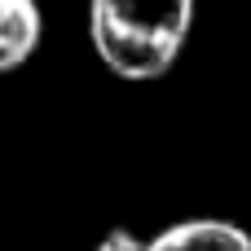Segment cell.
Wrapping results in <instances>:
<instances>
[{"mask_svg": "<svg viewBox=\"0 0 251 251\" xmlns=\"http://www.w3.org/2000/svg\"><path fill=\"white\" fill-rule=\"evenodd\" d=\"M97 251H146V243H137L128 229H110V234L97 243Z\"/></svg>", "mask_w": 251, "mask_h": 251, "instance_id": "cell-4", "label": "cell"}, {"mask_svg": "<svg viewBox=\"0 0 251 251\" xmlns=\"http://www.w3.org/2000/svg\"><path fill=\"white\" fill-rule=\"evenodd\" d=\"M194 0H88V40L119 79H159L176 66Z\"/></svg>", "mask_w": 251, "mask_h": 251, "instance_id": "cell-1", "label": "cell"}, {"mask_svg": "<svg viewBox=\"0 0 251 251\" xmlns=\"http://www.w3.org/2000/svg\"><path fill=\"white\" fill-rule=\"evenodd\" d=\"M44 18L35 0H0V66L18 71L40 44Z\"/></svg>", "mask_w": 251, "mask_h": 251, "instance_id": "cell-3", "label": "cell"}, {"mask_svg": "<svg viewBox=\"0 0 251 251\" xmlns=\"http://www.w3.org/2000/svg\"><path fill=\"white\" fill-rule=\"evenodd\" d=\"M146 251H251V234L229 225V221H181L172 229H163L159 238H150Z\"/></svg>", "mask_w": 251, "mask_h": 251, "instance_id": "cell-2", "label": "cell"}]
</instances>
